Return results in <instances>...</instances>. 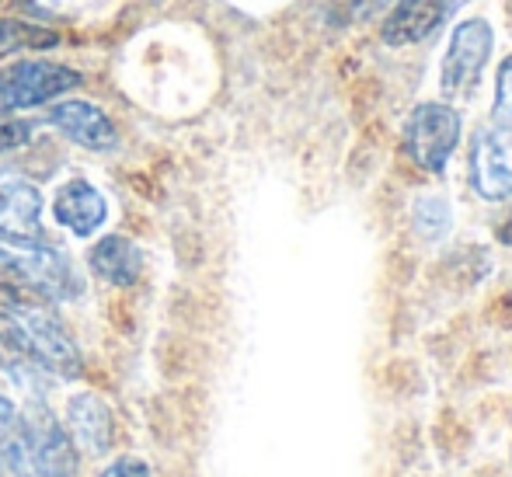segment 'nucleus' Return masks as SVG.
<instances>
[{
	"mask_svg": "<svg viewBox=\"0 0 512 477\" xmlns=\"http://www.w3.org/2000/svg\"><path fill=\"white\" fill-rule=\"evenodd\" d=\"M502 241L512 244V223H509V227H502Z\"/></svg>",
	"mask_w": 512,
	"mask_h": 477,
	"instance_id": "obj_19",
	"label": "nucleus"
},
{
	"mask_svg": "<svg viewBox=\"0 0 512 477\" xmlns=\"http://www.w3.org/2000/svg\"><path fill=\"white\" fill-rule=\"evenodd\" d=\"M495 122L512 126V56L499 67V81H495Z\"/></svg>",
	"mask_w": 512,
	"mask_h": 477,
	"instance_id": "obj_17",
	"label": "nucleus"
},
{
	"mask_svg": "<svg viewBox=\"0 0 512 477\" xmlns=\"http://www.w3.org/2000/svg\"><path fill=\"white\" fill-rule=\"evenodd\" d=\"M471 178L485 199H509L512 195V126L492 122L478 129L471 143Z\"/></svg>",
	"mask_w": 512,
	"mask_h": 477,
	"instance_id": "obj_6",
	"label": "nucleus"
},
{
	"mask_svg": "<svg viewBox=\"0 0 512 477\" xmlns=\"http://www.w3.org/2000/svg\"><path fill=\"white\" fill-rule=\"evenodd\" d=\"M415 230L422 237H429V241H439V237L450 230V209H446V202L436 199V195H425V199H418Z\"/></svg>",
	"mask_w": 512,
	"mask_h": 477,
	"instance_id": "obj_15",
	"label": "nucleus"
},
{
	"mask_svg": "<svg viewBox=\"0 0 512 477\" xmlns=\"http://www.w3.org/2000/svg\"><path fill=\"white\" fill-rule=\"evenodd\" d=\"M46 122L63 136V140L77 143L84 150H95V154H108L119 143V129H115L112 115L102 105L84 98H56V105L49 108Z\"/></svg>",
	"mask_w": 512,
	"mask_h": 477,
	"instance_id": "obj_7",
	"label": "nucleus"
},
{
	"mask_svg": "<svg viewBox=\"0 0 512 477\" xmlns=\"http://www.w3.org/2000/svg\"><path fill=\"white\" fill-rule=\"evenodd\" d=\"M84 84L81 70L53 60H18L0 70V115L42 108Z\"/></svg>",
	"mask_w": 512,
	"mask_h": 477,
	"instance_id": "obj_1",
	"label": "nucleus"
},
{
	"mask_svg": "<svg viewBox=\"0 0 512 477\" xmlns=\"http://www.w3.org/2000/svg\"><path fill=\"white\" fill-rule=\"evenodd\" d=\"M28 439V457H32L35 477H74L81 467V453H77L74 439H70L67 425L42 404V397H32L28 411L21 415Z\"/></svg>",
	"mask_w": 512,
	"mask_h": 477,
	"instance_id": "obj_4",
	"label": "nucleus"
},
{
	"mask_svg": "<svg viewBox=\"0 0 512 477\" xmlns=\"http://www.w3.org/2000/svg\"><path fill=\"white\" fill-rule=\"evenodd\" d=\"M0 241L14 248L49 244L42 230V192L32 182L0 185Z\"/></svg>",
	"mask_w": 512,
	"mask_h": 477,
	"instance_id": "obj_8",
	"label": "nucleus"
},
{
	"mask_svg": "<svg viewBox=\"0 0 512 477\" xmlns=\"http://www.w3.org/2000/svg\"><path fill=\"white\" fill-rule=\"evenodd\" d=\"M56 46H60L56 28L28 18H0V60H11L21 53H46Z\"/></svg>",
	"mask_w": 512,
	"mask_h": 477,
	"instance_id": "obj_14",
	"label": "nucleus"
},
{
	"mask_svg": "<svg viewBox=\"0 0 512 477\" xmlns=\"http://www.w3.org/2000/svg\"><path fill=\"white\" fill-rule=\"evenodd\" d=\"M0 370L11 377V383H18L21 390H28L32 397H39L49 383V370L39 363L32 342L21 331L18 317L0 310Z\"/></svg>",
	"mask_w": 512,
	"mask_h": 477,
	"instance_id": "obj_12",
	"label": "nucleus"
},
{
	"mask_svg": "<svg viewBox=\"0 0 512 477\" xmlns=\"http://www.w3.org/2000/svg\"><path fill=\"white\" fill-rule=\"evenodd\" d=\"M98 477H150V464L140 457H119V460H112Z\"/></svg>",
	"mask_w": 512,
	"mask_h": 477,
	"instance_id": "obj_18",
	"label": "nucleus"
},
{
	"mask_svg": "<svg viewBox=\"0 0 512 477\" xmlns=\"http://www.w3.org/2000/svg\"><path fill=\"white\" fill-rule=\"evenodd\" d=\"M460 4L464 0H398V7L387 14L384 28H380V39L387 46H415L432 32H439L443 21L457 14Z\"/></svg>",
	"mask_w": 512,
	"mask_h": 477,
	"instance_id": "obj_10",
	"label": "nucleus"
},
{
	"mask_svg": "<svg viewBox=\"0 0 512 477\" xmlns=\"http://www.w3.org/2000/svg\"><path fill=\"white\" fill-rule=\"evenodd\" d=\"M460 143V112L446 101H422L405 119V150L422 171L443 175Z\"/></svg>",
	"mask_w": 512,
	"mask_h": 477,
	"instance_id": "obj_2",
	"label": "nucleus"
},
{
	"mask_svg": "<svg viewBox=\"0 0 512 477\" xmlns=\"http://www.w3.org/2000/svg\"><path fill=\"white\" fill-rule=\"evenodd\" d=\"M32 140H35V122L14 119V115H0V157L28 147Z\"/></svg>",
	"mask_w": 512,
	"mask_h": 477,
	"instance_id": "obj_16",
	"label": "nucleus"
},
{
	"mask_svg": "<svg viewBox=\"0 0 512 477\" xmlns=\"http://www.w3.org/2000/svg\"><path fill=\"white\" fill-rule=\"evenodd\" d=\"M495 49V32L485 18H467L453 28L450 49L443 56V70H439V84H443L446 95L460 98L471 95L478 88L481 74H485L488 60H492Z\"/></svg>",
	"mask_w": 512,
	"mask_h": 477,
	"instance_id": "obj_3",
	"label": "nucleus"
},
{
	"mask_svg": "<svg viewBox=\"0 0 512 477\" xmlns=\"http://www.w3.org/2000/svg\"><path fill=\"white\" fill-rule=\"evenodd\" d=\"M88 269L108 286L129 289L140 283V276H143V251H140V244L129 241V237L108 234L102 241L91 244Z\"/></svg>",
	"mask_w": 512,
	"mask_h": 477,
	"instance_id": "obj_13",
	"label": "nucleus"
},
{
	"mask_svg": "<svg viewBox=\"0 0 512 477\" xmlns=\"http://www.w3.org/2000/svg\"><path fill=\"white\" fill-rule=\"evenodd\" d=\"M67 432L77 453L84 457H105L115 443V415L98 394H74L67 404Z\"/></svg>",
	"mask_w": 512,
	"mask_h": 477,
	"instance_id": "obj_11",
	"label": "nucleus"
},
{
	"mask_svg": "<svg viewBox=\"0 0 512 477\" xmlns=\"http://www.w3.org/2000/svg\"><path fill=\"white\" fill-rule=\"evenodd\" d=\"M14 317H18L25 338L32 342L39 363L49 370V377H60V380L81 377L84 373L81 349L70 338V331L60 324V317L53 314V307H25V310H14Z\"/></svg>",
	"mask_w": 512,
	"mask_h": 477,
	"instance_id": "obj_5",
	"label": "nucleus"
},
{
	"mask_svg": "<svg viewBox=\"0 0 512 477\" xmlns=\"http://www.w3.org/2000/svg\"><path fill=\"white\" fill-rule=\"evenodd\" d=\"M53 220L67 234L88 241V237H95L105 227L108 199L98 192V185L84 182V178H70L53 195Z\"/></svg>",
	"mask_w": 512,
	"mask_h": 477,
	"instance_id": "obj_9",
	"label": "nucleus"
}]
</instances>
